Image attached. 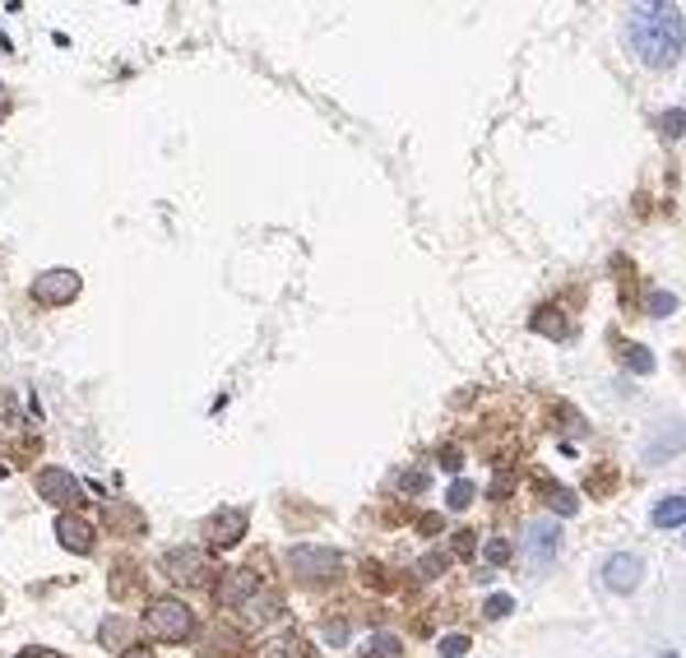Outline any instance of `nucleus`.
Segmentation results:
<instances>
[{
    "label": "nucleus",
    "mask_w": 686,
    "mask_h": 658,
    "mask_svg": "<svg viewBox=\"0 0 686 658\" xmlns=\"http://www.w3.org/2000/svg\"><path fill=\"white\" fill-rule=\"evenodd\" d=\"M673 306H677L673 292H654V298H650V311H654V315H668Z\"/></svg>",
    "instance_id": "393cba45"
},
{
    "label": "nucleus",
    "mask_w": 686,
    "mask_h": 658,
    "mask_svg": "<svg viewBox=\"0 0 686 658\" xmlns=\"http://www.w3.org/2000/svg\"><path fill=\"white\" fill-rule=\"evenodd\" d=\"M264 658H316V649H312V640H306V635L287 630V635H279L270 649H264Z\"/></svg>",
    "instance_id": "ddd939ff"
},
{
    "label": "nucleus",
    "mask_w": 686,
    "mask_h": 658,
    "mask_svg": "<svg viewBox=\"0 0 686 658\" xmlns=\"http://www.w3.org/2000/svg\"><path fill=\"white\" fill-rule=\"evenodd\" d=\"M482 612H487L492 622H501V617H511V612H515V598H511V594H492Z\"/></svg>",
    "instance_id": "6ab92c4d"
},
{
    "label": "nucleus",
    "mask_w": 686,
    "mask_h": 658,
    "mask_svg": "<svg viewBox=\"0 0 686 658\" xmlns=\"http://www.w3.org/2000/svg\"><path fill=\"white\" fill-rule=\"evenodd\" d=\"M79 274L75 269H47V274H37L33 279V302L42 306H65V302H75L79 298Z\"/></svg>",
    "instance_id": "20e7f679"
},
{
    "label": "nucleus",
    "mask_w": 686,
    "mask_h": 658,
    "mask_svg": "<svg viewBox=\"0 0 686 658\" xmlns=\"http://www.w3.org/2000/svg\"><path fill=\"white\" fill-rule=\"evenodd\" d=\"M640 575H645V561H640L635 552H617L603 565V584L612 589V594H631V589L640 584Z\"/></svg>",
    "instance_id": "1a4fd4ad"
},
{
    "label": "nucleus",
    "mask_w": 686,
    "mask_h": 658,
    "mask_svg": "<svg viewBox=\"0 0 686 658\" xmlns=\"http://www.w3.org/2000/svg\"><path fill=\"white\" fill-rule=\"evenodd\" d=\"M650 525H654V529H677V525H686V496H663V501L654 506V515H650Z\"/></svg>",
    "instance_id": "4468645a"
},
{
    "label": "nucleus",
    "mask_w": 686,
    "mask_h": 658,
    "mask_svg": "<svg viewBox=\"0 0 686 658\" xmlns=\"http://www.w3.org/2000/svg\"><path fill=\"white\" fill-rule=\"evenodd\" d=\"M455 552L469 557V552H473V533H455Z\"/></svg>",
    "instance_id": "bb28decb"
},
{
    "label": "nucleus",
    "mask_w": 686,
    "mask_h": 658,
    "mask_svg": "<svg viewBox=\"0 0 686 658\" xmlns=\"http://www.w3.org/2000/svg\"><path fill=\"white\" fill-rule=\"evenodd\" d=\"M37 492H42V501H52V506H84V487L75 483V473H65V468H42Z\"/></svg>",
    "instance_id": "0eeeda50"
},
{
    "label": "nucleus",
    "mask_w": 686,
    "mask_h": 658,
    "mask_svg": "<svg viewBox=\"0 0 686 658\" xmlns=\"http://www.w3.org/2000/svg\"><path fill=\"white\" fill-rule=\"evenodd\" d=\"M473 496H478L473 483H455V487H450V510H464V506L473 501Z\"/></svg>",
    "instance_id": "4be33fe9"
},
{
    "label": "nucleus",
    "mask_w": 686,
    "mask_h": 658,
    "mask_svg": "<svg viewBox=\"0 0 686 658\" xmlns=\"http://www.w3.org/2000/svg\"><path fill=\"white\" fill-rule=\"evenodd\" d=\"M627 42L645 65L668 71L686 52V19L677 6H635L627 19Z\"/></svg>",
    "instance_id": "f257e3e1"
},
{
    "label": "nucleus",
    "mask_w": 686,
    "mask_h": 658,
    "mask_svg": "<svg viewBox=\"0 0 686 658\" xmlns=\"http://www.w3.org/2000/svg\"><path fill=\"white\" fill-rule=\"evenodd\" d=\"M617 348H622V367L627 371H635V376H645V371H654V357L640 348V344H627V338H612Z\"/></svg>",
    "instance_id": "dca6fc26"
},
{
    "label": "nucleus",
    "mask_w": 686,
    "mask_h": 658,
    "mask_svg": "<svg viewBox=\"0 0 686 658\" xmlns=\"http://www.w3.org/2000/svg\"><path fill=\"white\" fill-rule=\"evenodd\" d=\"M534 487H538V496H543V501L557 510V515H575V506H580V496H575L570 487H562V483H552V478H538Z\"/></svg>",
    "instance_id": "f8f14e48"
},
{
    "label": "nucleus",
    "mask_w": 686,
    "mask_h": 658,
    "mask_svg": "<svg viewBox=\"0 0 686 658\" xmlns=\"http://www.w3.org/2000/svg\"><path fill=\"white\" fill-rule=\"evenodd\" d=\"M440 654H446V658H464V654H469V635H446V640H440Z\"/></svg>",
    "instance_id": "5701e85b"
},
{
    "label": "nucleus",
    "mask_w": 686,
    "mask_h": 658,
    "mask_svg": "<svg viewBox=\"0 0 686 658\" xmlns=\"http://www.w3.org/2000/svg\"><path fill=\"white\" fill-rule=\"evenodd\" d=\"M287 565H293V575L302 584H329V580H339L344 557L335 548H293L287 552Z\"/></svg>",
    "instance_id": "7ed1b4c3"
},
{
    "label": "nucleus",
    "mask_w": 686,
    "mask_h": 658,
    "mask_svg": "<svg viewBox=\"0 0 686 658\" xmlns=\"http://www.w3.org/2000/svg\"><path fill=\"white\" fill-rule=\"evenodd\" d=\"M367 649H371L367 658H400V640H394V635H375Z\"/></svg>",
    "instance_id": "412c9836"
},
{
    "label": "nucleus",
    "mask_w": 686,
    "mask_h": 658,
    "mask_svg": "<svg viewBox=\"0 0 686 658\" xmlns=\"http://www.w3.org/2000/svg\"><path fill=\"white\" fill-rule=\"evenodd\" d=\"M144 630H149V640H159V645H186L195 635V612L186 598L159 594L144 607Z\"/></svg>",
    "instance_id": "f03ea898"
},
{
    "label": "nucleus",
    "mask_w": 686,
    "mask_h": 658,
    "mask_svg": "<svg viewBox=\"0 0 686 658\" xmlns=\"http://www.w3.org/2000/svg\"><path fill=\"white\" fill-rule=\"evenodd\" d=\"M658 130H663V140H682V134H686V107L658 111Z\"/></svg>",
    "instance_id": "a211bd4d"
},
{
    "label": "nucleus",
    "mask_w": 686,
    "mask_h": 658,
    "mask_svg": "<svg viewBox=\"0 0 686 658\" xmlns=\"http://www.w3.org/2000/svg\"><path fill=\"white\" fill-rule=\"evenodd\" d=\"M56 538H61L65 552H79V557H88V552L98 548L94 525H88V519H79V515H56Z\"/></svg>",
    "instance_id": "9d476101"
},
{
    "label": "nucleus",
    "mask_w": 686,
    "mask_h": 658,
    "mask_svg": "<svg viewBox=\"0 0 686 658\" xmlns=\"http://www.w3.org/2000/svg\"><path fill=\"white\" fill-rule=\"evenodd\" d=\"M394 487H400V492H413V496H417V492L427 487V473H423V468H404L400 478H394Z\"/></svg>",
    "instance_id": "aec40b11"
},
{
    "label": "nucleus",
    "mask_w": 686,
    "mask_h": 658,
    "mask_svg": "<svg viewBox=\"0 0 686 658\" xmlns=\"http://www.w3.org/2000/svg\"><path fill=\"white\" fill-rule=\"evenodd\" d=\"M163 575H167V580H176V584H205L214 571H209L205 552L172 548V552H163Z\"/></svg>",
    "instance_id": "39448f33"
},
{
    "label": "nucleus",
    "mask_w": 686,
    "mask_h": 658,
    "mask_svg": "<svg viewBox=\"0 0 686 658\" xmlns=\"http://www.w3.org/2000/svg\"><path fill=\"white\" fill-rule=\"evenodd\" d=\"M121 658H153V649H140V645H130Z\"/></svg>",
    "instance_id": "c756f323"
},
{
    "label": "nucleus",
    "mask_w": 686,
    "mask_h": 658,
    "mask_svg": "<svg viewBox=\"0 0 686 658\" xmlns=\"http://www.w3.org/2000/svg\"><path fill=\"white\" fill-rule=\"evenodd\" d=\"M557 552H562V529L552 519H534L524 529V557L534 565H547V561H557Z\"/></svg>",
    "instance_id": "423d86ee"
},
{
    "label": "nucleus",
    "mask_w": 686,
    "mask_h": 658,
    "mask_svg": "<svg viewBox=\"0 0 686 658\" xmlns=\"http://www.w3.org/2000/svg\"><path fill=\"white\" fill-rule=\"evenodd\" d=\"M440 565H446V557H427V561H423V575H436Z\"/></svg>",
    "instance_id": "c85d7f7f"
},
{
    "label": "nucleus",
    "mask_w": 686,
    "mask_h": 658,
    "mask_svg": "<svg viewBox=\"0 0 686 658\" xmlns=\"http://www.w3.org/2000/svg\"><path fill=\"white\" fill-rule=\"evenodd\" d=\"M0 94H6V88H0Z\"/></svg>",
    "instance_id": "7c9ffc66"
},
{
    "label": "nucleus",
    "mask_w": 686,
    "mask_h": 658,
    "mask_svg": "<svg viewBox=\"0 0 686 658\" xmlns=\"http://www.w3.org/2000/svg\"><path fill=\"white\" fill-rule=\"evenodd\" d=\"M251 594H260V575L255 571H228V580L218 584V603H224V607H241Z\"/></svg>",
    "instance_id": "9b49d317"
},
{
    "label": "nucleus",
    "mask_w": 686,
    "mask_h": 658,
    "mask_svg": "<svg viewBox=\"0 0 686 658\" xmlns=\"http://www.w3.org/2000/svg\"><path fill=\"white\" fill-rule=\"evenodd\" d=\"M14 658H65V654H52V649H24V654H14Z\"/></svg>",
    "instance_id": "cd10ccee"
},
{
    "label": "nucleus",
    "mask_w": 686,
    "mask_h": 658,
    "mask_svg": "<svg viewBox=\"0 0 686 658\" xmlns=\"http://www.w3.org/2000/svg\"><path fill=\"white\" fill-rule=\"evenodd\" d=\"M112 640H126V622H107L102 626V645H112Z\"/></svg>",
    "instance_id": "a878e982"
},
{
    "label": "nucleus",
    "mask_w": 686,
    "mask_h": 658,
    "mask_svg": "<svg viewBox=\"0 0 686 658\" xmlns=\"http://www.w3.org/2000/svg\"><path fill=\"white\" fill-rule=\"evenodd\" d=\"M487 561H492V565L511 561V542H505V538H492V542H487Z\"/></svg>",
    "instance_id": "b1692460"
},
{
    "label": "nucleus",
    "mask_w": 686,
    "mask_h": 658,
    "mask_svg": "<svg viewBox=\"0 0 686 658\" xmlns=\"http://www.w3.org/2000/svg\"><path fill=\"white\" fill-rule=\"evenodd\" d=\"M682 445H686V427H673V431H663V436L645 450V460H650V464H658V460H668L673 450H682Z\"/></svg>",
    "instance_id": "f3484780"
},
{
    "label": "nucleus",
    "mask_w": 686,
    "mask_h": 658,
    "mask_svg": "<svg viewBox=\"0 0 686 658\" xmlns=\"http://www.w3.org/2000/svg\"><path fill=\"white\" fill-rule=\"evenodd\" d=\"M534 330L547 334V338H570V321H566L557 306H543V311L534 315Z\"/></svg>",
    "instance_id": "2eb2a0df"
},
{
    "label": "nucleus",
    "mask_w": 686,
    "mask_h": 658,
    "mask_svg": "<svg viewBox=\"0 0 686 658\" xmlns=\"http://www.w3.org/2000/svg\"><path fill=\"white\" fill-rule=\"evenodd\" d=\"M241 533H247V510H214L205 519V542L209 548H232V542H241Z\"/></svg>",
    "instance_id": "6e6552de"
}]
</instances>
